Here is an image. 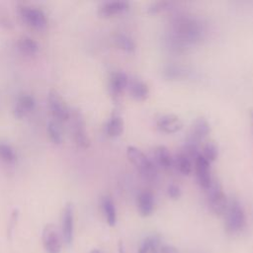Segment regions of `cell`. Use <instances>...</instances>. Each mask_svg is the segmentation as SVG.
I'll list each match as a JSON object with an SVG mask.
<instances>
[{
    "label": "cell",
    "instance_id": "obj_18",
    "mask_svg": "<svg viewBox=\"0 0 253 253\" xmlns=\"http://www.w3.org/2000/svg\"><path fill=\"white\" fill-rule=\"evenodd\" d=\"M154 157L156 163L164 170H170L174 167V157L169 149L164 145H159L154 149Z\"/></svg>",
    "mask_w": 253,
    "mask_h": 253
},
{
    "label": "cell",
    "instance_id": "obj_17",
    "mask_svg": "<svg viewBox=\"0 0 253 253\" xmlns=\"http://www.w3.org/2000/svg\"><path fill=\"white\" fill-rule=\"evenodd\" d=\"M105 131L110 137L120 136L124 131V120L120 113L113 112L110 119L106 123Z\"/></svg>",
    "mask_w": 253,
    "mask_h": 253
},
{
    "label": "cell",
    "instance_id": "obj_25",
    "mask_svg": "<svg viewBox=\"0 0 253 253\" xmlns=\"http://www.w3.org/2000/svg\"><path fill=\"white\" fill-rule=\"evenodd\" d=\"M201 155L210 163L213 162L218 156V147L214 141H208L204 144Z\"/></svg>",
    "mask_w": 253,
    "mask_h": 253
},
{
    "label": "cell",
    "instance_id": "obj_13",
    "mask_svg": "<svg viewBox=\"0 0 253 253\" xmlns=\"http://www.w3.org/2000/svg\"><path fill=\"white\" fill-rule=\"evenodd\" d=\"M128 77L124 71H115L110 76V92L113 97L117 98L128 85Z\"/></svg>",
    "mask_w": 253,
    "mask_h": 253
},
{
    "label": "cell",
    "instance_id": "obj_1",
    "mask_svg": "<svg viewBox=\"0 0 253 253\" xmlns=\"http://www.w3.org/2000/svg\"><path fill=\"white\" fill-rule=\"evenodd\" d=\"M203 26L193 17L182 15L176 17L172 23V35L175 45L179 48L184 44L196 43L203 37Z\"/></svg>",
    "mask_w": 253,
    "mask_h": 253
},
{
    "label": "cell",
    "instance_id": "obj_15",
    "mask_svg": "<svg viewBox=\"0 0 253 253\" xmlns=\"http://www.w3.org/2000/svg\"><path fill=\"white\" fill-rule=\"evenodd\" d=\"M136 206L141 216H148L154 210V197L150 191H142L137 195Z\"/></svg>",
    "mask_w": 253,
    "mask_h": 253
},
{
    "label": "cell",
    "instance_id": "obj_29",
    "mask_svg": "<svg viewBox=\"0 0 253 253\" xmlns=\"http://www.w3.org/2000/svg\"><path fill=\"white\" fill-rule=\"evenodd\" d=\"M172 5V2L170 1H155L150 3L147 8H146V12L150 15H156L159 14L167 9H169Z\"/></svg>",
    "mask_w": 253,
    "mask_h": 253
},
{
    "label": "cell",
    "instance_id": "obj_6",
    "mask_svg": "<svg viewBox=\"0 0 253 253\" xmlns=\"http://www.w3.org/2000/svg\"><path fill=\"white\" fill-rule=\"evenodd\" d=\"M21 18L30 26L36 29H42L47 25V17L45 13L35 6L22 4L18 7Z\"/></svg>",
    "mask_w": 253,
    "mask_h": 253
},
{
    "label": "cell",
    "instance_id": "obj_27",
    "mask_svg": "<svg viewBox=\"0 0 253 253\" xmlns=\"http://www.w3.org/2000/svg\"><path fill=\"white\" fill-rule=\"evenodd\" d=\"M163 75L168 79H178V78L184 77L185 70L182 69L180 66L169 64L164 66Z\"/></svg>",
    "mask_w": 253,
    "mask_h": 253
},
{
    "label": "cell",
    "instance_id": "obj_31",
    "mask_svg": "<svg viewBox=\"0 0 253 253\" xmlns=\"http://www.w3.org/2000/svg\"><path fill=\"white\" fill-rule=\"evenodd\" d=\"M161 253H178L177 249L171 245H164L161 248Z\"/></svg>",
    "mask_w": 253,
    "mask_h": 253
},
{
    "label": "cell",
    "instance_id": "obj_22",
    "mask_svg": "<svg viewBox=\"0 0 253 253\" xmlns=\"http://www.w3.org/2000/svg\"><path fill=\"white\" fill-rule=\"evenodd\" d=\"M174 167L182 175H189L192 172L191 159L182 151L176 154L174 157Z\"/></svg>",
    "mask_w": 253,
    "mask_h": 253
},
{
    "label": "cell",
    "instance_id": "obj_2",
    "mask_svg": "<svg viewBox=\"0 0 253 253\" xmlns=\"http://www.w3.org/2000/svg\"><path fill=\"white\" fill-rule=\"evenodd\" d=\"M126 157L128 161L136 168L141 177L147 181H153L157 175V169L142 150L135 146L126 147Z\"/></svg>",
    "mask_w": 253,
    "mask_h": 253
},
{
    "label": "cell",
    "instance_id": "obj_20",
    "mask_svg": "<svg viewBox=\"0 0 253 253\" xmlns=\"http://www.w3.org/2000/svg\"><path fill=\"white\" fill-rule=\"evenodd\" d=\"M102 208L105 213L106 220L110 226H114L117 222V211L112 198L105 196L102 199Z\"/></svg>",
    "mask_w": 253,
    "mask_h": 253
},
{
    "label": "cell",
    "instance_id": "obj_28",
    "mask_svg": "<svg viewBox=\"0 0 253 253\" xmlns=\"http://www.w3.org/2000/svg\"><path fill=\"white\" fill-rule=\"evenodd\" d=\"M47 133L50 137V139L55 142V143H61L62 141V134H61V130L60 127L58 126L57 123L54 121H49L47 124Z\"/></svg>",
    "mask_w": 253,
    "mask_h": 253
},
{
    "label": "cell",
    "instance_id": "obj_30",
    "mask_svg": "<svg viewBox=\"0 0 253 253\" xmlns=\"http://www.w3.org/2000/svg\"><path fill=\"white\" fill-rule=\"evenodd\" d=\"M167 195L169 198L173 199V200H177L180 198L181 196V189L178 185L172 183L170 185H168L167 187Z\"/></svg>",
    "mask_w": 253,
    "mask_h": 253
},
{
    "label": "cell",
    "instance_id": "obj_12",
    "mask_svg": "<svg viewBox=\"0 0 253 253\" xmlns=\"http://www.w3.org/2000/svg\"><path fill=\"white\" fill-rule=\"evenodd\" d=\"M156 126L163 132L175 133L183 127V123L176 115L166 114L156 120Z\"/></svg>",
    "mask_w": 253,
    "mask_h": 253
},
{
    "label": "cell",
    "instance_id": "obj_24",
    "mask_svg": "<svg viewBox=\"0 0 253 253\" xmlns=\"http://www.w3.org/2000/svg\"><path fill=\"white\" fill-rule=\"evenodd\" d=\"M160 238L157 235L147 236L141 243L138 253H158L157 247L159 245Z\"/></svg>",
    "mask_w": 253,
    "mask_h": 253
},
{
    "label": "cell",
    "instance_id": "obj_5",
    "mask_svg": "<svg viewBox=\"0 0 253 253\" xmlns=\"http://www.w3.org/2000/svg\"><path fill=\"white\" fill-rule=\"evenodd\" d=\"M206 191L208 203L211 211L217 215L223 214L227 209L228 201L222 190L221 184L213 179L211 186Z\"/></svg>",
    "mask_w": 253,
    "mask_h": 253
},
{
    "label": "cell",
    "instance_id": "obj_4",
    "mask_svg": "<svg viewBox=\"0 0 253 253\" xmlns=\"http://www.w3.org/2000/svg\"><path fill=\"white\" fill-rule=\"evenodd\" d=\"M69 119L71 120L72 135L76 145L83 149L88 148L91 144V141L86 130V123L82 112L79 109L71 110Z\"/></svg>",
    "mask_w": 253,
    "mask_h": 253
},
{
    "label": "cell",
    "instance_id": "obj_34",
    "mask_svg": "<svg viewBox=\"0 0 253 253\" xmlns=\"http://www.w3.org/2000/svg\"><path fill=\"white\" fill-rule=\"evenodd\" d=\"M251 118H252V122H253V111H251Z\"/></svg>",
    "mask_w": 253,
    "mask_h": 253
},
{
    "label": "cell",
    "instance_id": "obj_23",
    "mask_svg": "<svg viewBox=\"0 0 253 253\" xmlns=\"http://www.w3.org/2000/svg\"><path fill=\"white\" fill-rule=\"evenodd\" d=\"M114 42L119 48L126 52H132L135 49V43L133 40L126 34H116L114 37Z\"/></svg>",
    "mask_w": 253,
    "mask_h": 253
},
{
    "label": "cell",
    "instance_id": "obj_14",
    "mask_svg": "<svg viewBox=\"0 0 253 253\" xmlns=\"http://www.w3.org/2000/svg\"><path fill=\"white\" fill-rule=\"evenodd\" d=\"M35 105H36V101L32 95L30 94L20 95L13 109L14 116L19 119L25 117L29 112H31L35 108Z\"/></svg>",
    "mask_w": 253,
    "mask_h": 253
},
{
    "label": "cell",
    "instance_id": "obj_11",
    "mask_svg": "<svg viewBox=\"0 0 253 253\" xmlns=\"http://www.w3.org/2000/svg\"><path fill=\"white\" fill-rule=\"evenodd\" d=\"M129 8V4L123 0H114L103 2L98 7V14L104 18H110L115 15L121 14Z\"/></svg>",
    "mask_w": 253,
    "mask_h": 253
},
{
    "label": "cell",
    "instance_id": "obj_32",
    "mask_svg": "<svg viewBox=\"0 0 253 253\" xmlns=\"http://www.w3.org/2000/svg\"><path fill=\"white\" fill-rule=\"evenodd\" d=\"M118 253H126V250H125V246H124L123 241H120V242H119V250H118Z\"/></svg>",
    "mask_w": 253,
    "mask_h": 253
},
{
    "label": "cell",
    "instance_id": "obj_26",
    "mask_svg": "<svg viewBox=\"0 0 253 253\" xmlns=\"http://www.w3.org/2000/svg\"><path fill=\"white\" fill-rule=\"evenodd\" d=\"M0 159L7 163H12L17 159L14 148L5 142H0Z\"/></svg>",
    "mask_w": 253,
    "mask_h": 253
},
{
    "label": "cell",
    "instance_id": "obj_10",
    "mask_svg": "<svg viewBox=\"0 0 253 253\" xmlns=\"http://www.w3.org/2000/svg\"><path fill=\"white\" fill-rule=\"evenodd\" d=\"M74 228V211L72 203H67L64 206L61 219V231L62 237L66 244H70L73 239Z\"/></svg>",
    "mask_w": 253,
    "mask_h": 253
},
{
    "label": "cell",
    "instance_id": "obj_16",
    "mask_svg": "<svg viewBox=\"0 0 253 253\" xmlns=\"http://www.w3.org/2000/svg\"><path fill=\"white\" fill-rule=\"evenodd\" d=\"M127 88L130 96L136 101H144L149 95L147 84L138 78L129 79Z\"/></svg>",
    "mask_w": 253,
    "mask_h": 253
},
{
    "label": "cell",
    "instance_id": "obj_8",
    "mask_svg": "<svg viewBox=\"0 0 253 253\" xmlns=\"http://www.w3.org/2000/svg\"><path fill=\"white\" fill-rule=\"evenodd\" d=\"M42 243L47 253H60L61 251V238L57 228L51 224H46L42 229Z\"/></svg>",
    "mask_w": 253,
    "mask_h": 253
},
{
    "label": "cell",
    "instance_id": "obj_33",
    "mask_svg": "<svg viewBox=\"0 0 253 253\" xmlns=\"http://www.w3.org/2000/svg\"><path fill=\"white\" fill-rule=\"evenodd\" d=\"M91 253H101V252L99 250H97V249H94V250H92Z\"/></svg>",
    "mask_w": 253,
    "mask_h": 253
},
{
    "label": "cell",
    "instance_id": "obj_19",
    "mask_svg": "<svg viewBox=\"0 0 253 253\" xmlns=\"http://www.w3.org/2000/svg\"><path fill=\"white\" fill-rule=\"evenodd\" d=\"M211 132V126L209 122L205 118H198L192 126V131L190 137L195 139L196 141L200 142L204 138H206Z\"/></svg>",
    "mask_w": 253,
    "mask_h": 253
},
{
    "label": "cell",
    "instance_id": "obj_21",
    "mask_svg": "<svg viewBox=\"0 0 253 253\" xmlns=\"http://www.w3.org/2000/svg\"><path fill=\"white\" fill-rule=\"evenodd\" d=\"M17 45L22 52L27 54H34L38 52L40 48L37 41L27 35H23L18 39Z\"/></svg>",
    "mask_w": 253,
    "mask_h": 253
},
{
    "label": "cell",
    "instance_id": "obj_9",
    "mask_svg": "<svg viewBox=\"0 0 253 253\" xmlns=\"http://www.w3.org/2000/svg\"><path fill=\"white\" fill-rule=\"evenodd\" d=\"M195 168L199 185L207 190L213 180L211 174V163L200 154L195 159Z\"/></svg>",
    "mask_w": 253,
    "mask_h": 253
},
{
    "label": "cell",
    "instance_id": "obj_3",
    "mask_svg": "<svg viewBox=\"0 0 253 253\" xmlns=\"http://www.w3.org/2000/svg\"><path fill=\"white\" fill-rule=\"evenodd\" d=\"M224 213L225 229L227 232L236 233L243 229L246 223L245 212L241 204L236 199L228 202V206Z\"/></svg>",
    "mask_w": 253,
    "mask_h": 253
},
{
    "label": "cell",
    "instance_id": "obj_7",
    "mask_svg": "<svg viewBox=\"0 0 253 253\" xmlns=\"http://www.w3.org/2000/svg\"><path fill=\"white\" fill-rule=\"evenodd\" d=\"M47 102L52 115L61 121L69 120L71 109L56 90H50L47 95Z\"/></svg>",
    "mask_w": 253,
    "mask_h": 253
}]
</instances>
